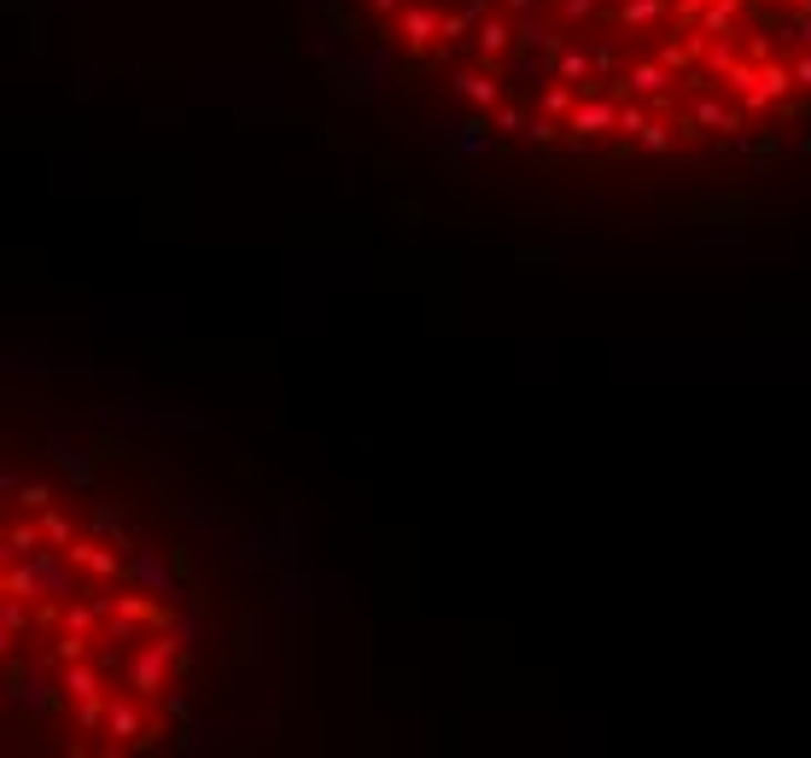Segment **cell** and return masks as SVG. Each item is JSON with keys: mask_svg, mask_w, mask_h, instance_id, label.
<instances>
[{"mask_svg": "<svg viewBox=\"0 0 811 758\" xmlns=\"http://www.w3.org/2000/svg\"><path fill=\"white\" fill-rule=\"evenodd\" d=\"M257 555L205 496L111 432H41L7 455L0 654L30 752H170L263 671Z\"/></svg>", "mask_w": 811, "mask_h": 758, "instance_id": "6da1fadb", "label": "cell"}, {"mask_svg": "<svg viewBox=\"0 0 811 758\" xmlns=\"http://www.w3.org/2000/svg\"><path fill=\"white\" fill-rule=\"evenodd\" d=\"M392 71L490 141L695 164L811 123V0H339Z\"/></svg>", "mask_w": 811, "mask_h": 758, "instance_id": "7a4b0ae2", "label": "cell"}]
</instances>
